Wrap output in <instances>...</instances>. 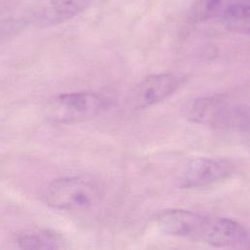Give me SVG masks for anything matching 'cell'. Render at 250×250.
<instances>
[{"label":"cell","instance_id":"obj_1","mask_svg":"<svg viewBox=\"0 0 250 250\" xmlns=\"http://www.w3.org/2000/svg\"><path fill=\"white\" fill-rule=\"evenodd\" d=\"M100 184L86 176H64L52 181L42 193L43 201L53 209L80 213L95 208L103 198Z\"/></svg>","mask_w":250,"mask_h":250},{"label":"cell","instance_id":"obj_2","mask_svg":"<svg viewBox=\"0 0 250 250\" xmlns=\"http://www.w3.org/2000/svg\"><path fill=\"white\" fill-rule=\"evenodd\" d=\"M188 119L194 123L215 128H242L250 123V111L225 96L198 98L187 109Z\"/></svg>","mask_w":250,"mask_h":250},{"label":"cell","instance_id":"obj_3","mask_svg":"<svg viewBox=\"0 0 250 250\" xmlns=\"http://www.w3.org/2000/svg\"><path fill=\"white\" fill-rule=\"evenodd\" d=\"M110 101L104 95L82 91L61 94L47 105L48 118L60 124H71L96 117L108 108Z\"/></svg>","mask_w":250,"mask_h":250},{"label":"cell","instance_id":"obj_4","mask_svg":"<svg viewBox=\"0 0 250 250\" xmlns=\"http://www.w3.org/2000/svg\"><path fill=\"white\" fill-rule=\"evenodd\" d=\"M234 171L233 163L221 157H196L188 161L177 176L181 188H198L216 184L229 177Z\"/></svg>","mask_w":250,"mask_h":250},{"label":"cell","instance_id":"obj_5","mask_svg":"<svg viewBox=\"0 0 250 250\" xmlns=\"http://www.w3.org/2000/svg\"><path fill=\"white\" fill-rule=\"evenodd\" d=\"M200 241L217 248H246L250 232L235 220L207 216Z\"/></svg>","mask_w":250,"mask_h":250},{"label":"cell","instance_id":"obj_6","mask_svg":"<svg viewBox=\"0 0 250 250\" xmlns=\"http://www.w3.org/2000/svg\"><path fill=\"white\" fill-rule=\"evenodd\" d=\"M185 83V77L174 73H156L142 79L134 88L131 102L137 108L158 104L174 94Z\"/></svg>","mask_w":250,"mask_h":250},{"label":"cell","instance_id":"obj_7","mask_svg":"<svg viewBox=\"0 0 250 250\" xmlns=\"http://www.w3.org/2000/svg\"><path fill=\"white\" fill-rule=\"evenodd\" d=\"M206 218V215L194 211L167 209L157 213L153 222L157 229L165 234L200 241Z\"/></svg>","mask_w":250,"mask_h":250},{"label":"cell","instance_id":"obj_8","mask_svg":"<svg viewBox=\"0 0 250 250\" xmlns=\"http://www.w3.org/2000/svg\"><path fill=\"white\" fill-rule=\"evenodd\" d=\"M90 0H44L36 11V21L44 26L64 22L85 9Z\"/></svg>","mask_w":250,"mask_h":250},{"label":"cell","instance_id":"obj_9","mask_svg":"<svg viewBox=\"0 0 250 250\" xmlns=\"http://www.w3.org/2000/svg\"><path fill=\"white\" fill-rule=\"evenodd\" d=\"M12 242L21 249H61L65 247L64 238L46 229H26L13 234Z\"/></svg>","mask_w":250,"mask_h":250},{"label":"cell","instance_id":"obj_10","mask_svg":"<svg viewBox=\"0 0 250 250\" xmlns=\"http://www.w3.org/2000/svg\"><path fill=\"white\" fill-rule=\"evenodd\" d=\"M218 19L230 31L250 34V0H229Z\"/></svg>","mask_w":250,"mask_h":250},{"label":"cell","instance_id":"obj_11","mask_svg":"<svg viewBox=\"0 0 250 250\" xmlns=\"http://www.w3.org/2000/svg\"><path fill=\"white\" fill-rule=\"evenodd\" d=\"M4 36V29L3 28H0V39Z\"/></svg>","mask_w":250,"mask_h":250}]
</instances>
